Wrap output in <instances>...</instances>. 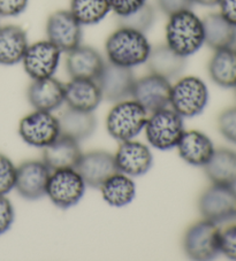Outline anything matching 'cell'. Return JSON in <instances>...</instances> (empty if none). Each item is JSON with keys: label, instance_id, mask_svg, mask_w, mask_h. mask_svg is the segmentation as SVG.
Listing matches in <instances>:
<instances>
[{"label": "cell", "instance_id": "1", "mask_svg": "<svg viewBox=\"0 0 236 261\" xmlns=\"http://www.w3.org/2000/svg\"><path fill=\"white\" fill-rule=\"evenodd\" d=\"M151 48L145 34L125 27L113 31L105 44L108 62L131 69L147 62Z\"/></svg>", "mask_w": 236, "mask_h": 261}, {"label": "cell", "instance_id": "2", "mask_svg": "<svg viewBox=\"0 0 236 261\" xmlns=\"http://www.w3.org/2000/svg\"><path fill=\"white\" fill-rule=\"evenodd\" d=\"M166 24V45L181 57L188 58L204 45L203 20L192 10H185L169 16Z\"/></svg>", "mask_w": 236, "mask_h": 261}, {"label": "cell", "instance_id": "3", "mask_svg": "<svg viewBox=\"0 0 236 261\" xmlns=\"http://www.w3.org/2000/svg\"><path fill=\"white\" fill-rule=\"evenodd\" d=\"M147 120L148 112L134 99H126L116 102L115 106H113L108 112L106 129L116 141H130L144 129Z\"/></svg>", "mask_w": 236, "mask_h": 261}, {"label": "cell", "instance_id": "4", "mask_svg": "<svg viewBox=\"0 0 236 261\" xmlns=\"http://www.w3.org/2000/svg\"><path fill=\"white\" fill-rule=\"evenodd\" d=\"M144 129L150 145L162 151L176 147L185 132L182 116L167 107L150 113Z\"/></svg>", "mask_w": 236, "mask_h": 261}, {"label": "cell", "instance_id": "5", "mask_svg": "<svg viewBox=\"0 0 236 261\" xmlns=\"http://www.w3.org/2000/svg\"><path fill=\"white\" fill-rule=\"evenodd\" d=\"M208 90L197 76H184L172 85L170 105L182 118H195L205 110Z\"/></svg>", "mask_w": 236, "mask_h": 261}, {"label": "cell", "instance_id": "6", "mask_svg": "<svg viewBox=\"0 0 236 261\" xmlns=\"http://www.w3.org/2000/svg\"><path fill=\"white\" fill-rule=\"evenodd\" d=\"M220 229L204 219L188 228L183 237V249L190 259L212 260L220 253Z\"/></svg>", "mask_w": 236, "mask_h": 261}, {"label": "cell", "instance_id": "7", "mask_svg": "<svg viewBox=\"0 0 236 261\" xmlns=\"http://www.w3.org/2000/svg\"><path fill=\"white\" fill-rule=\"evenodd\" d=\"M85 187L87 184L75 168L53 170L49 178L46 196L59 208L67 210L79 204Z\"/></svg>", "mask_w": 236, "mask_h": 261}, {"label": "cell", "instance_id": "8", "mask_svg": "<svg viewBox=\"0 0 236 261\" xmlns=\"http://www.w3.org/2000/svg\"><path fill=\"white\" fill-rule=\"evenodd\" d=\"M198 208L204 219L216 224L236 220V189L212 184L202 193Z\"/></svg>", "mask_w": 236, "mask_h": 261}, {"label": "cell", "instance_id": "9", "mask_svg": "<svg viewBox=\"0 0 236 261\" xmlns=\"http://www.w3.org/2000/svg\"><path fill=\"white\" fill-rule=\"evenodd\" d=\"M59 119L51 112L37 111L20 121L19 135L30 146L44 148L60 136Z\"/></svg>", "mask_w": 236, "mask_h": 261}, {"label": "cell", "instance_id": "10", "mask_svg": "<svg viewBox=\"0 0 236 261\" xmlns=\"http://www.w3.org/2000/svg\"><path fill=\"white\" fill-rule=\"evenodd\" d=\"M48 40L60 49L68 53L80 46L82 43V24L77 21L70 11H56L49 16L46 21Z\"/></svg>", "mask_w": 236, "mask_h": 261}, {"label": "cell", "instance_id": "11", "mask_svg": "<svg viewBox=\"0 0 236 261\" xmlns=\"http://www.w3.org/2000/svg\"><path fill=\"white\" fill-rule=\"evenodd\" d=\"M61 53L50 40H39L29 45L21 62L33 81L52 77L60 64Z\"/></svg>", "mask_w": 236, "mask_h": 261}, {"label": "cell", "instance_id": "12", "mask_svg": "<svg viewBox=\"0 0 236 261\" xmlns=\"http://www.w3.org/2000/svg\"><path fill=\"white\" fill-rule=\"evenodd\" d=\"M171 89L169 80L150 73L135 81L131 97L148 113H153L170 105Z\"/></svg>", "mask_w": 236, "mask_h": 261}, {"label": "cell", "instance_id": "13", "mask_svg": "<svg viewBox=\"0 0 236 261\" xmlns=\"http://www.w3.org/2000/svg\"><path fill=\"white\" fill-rule=\"evenodd\" d=\"M50 169L44 161H26L16 168L15 187L19 195L27 200H38L46 196Z\"/></svg>", "mask_w": 236, "mask_h": 261}, {"label": "cell", "instance_id": "14", "mask_svg": "<svg viewBox=\"0 0 236 261\" xmlns=\"http://www.w3.org/2000/svg\"><path fill=\"white\" fill-rule=\"evenodd\" d=\"M135 81L133 69L108 62L104 66L97 83L103 99L111 102H119L131 97Z\"/></svg>", "mask_w": 236, "mask_h": 261}, {"label": "cell", "instance_id": "15", "mask_svg": "<svg viewBox=\"0 0 236 261\" xmlns=\"http://www.w3.org/2000/svg\"><path fill=\"white\" fill-rule=\"evenodd\" d=\"M117 172L130 177H137L147 174L152 167L153 156L145 144L134 139L121 142L114 155Z\"/></svg>", "mask_w": 236, "mask_h": 261}, {"label": "cell", "instance_id": "16", "mask_svg": "<svg viewBox=\"0 0 236 261\" xmlns=\"http://www.w3.org/2000/svg\"><path fill=\"white\" fill-rule=\"evenodd\" d=\"M75 169L85 184L93 189H99L108 177L117 173L114 155L106 151H91L82 154Z\"/></svg>", "mask_w": 236, "mask_h": 261}, {"label": "cell", "instance_id": "17", "mask_svg": "<svg viewBox=\"0 0 236 261\" xmlns=\"http://www.w3.org/2000/svg\"><path fill=\"white\" fill-rule=\"evenodd\" d=\"M104 66L105 61L102 55L91 46L81 44L80 46L67 53L66 69L70 79L97 81Z\"/></svg>", "mask_w": 236, "mask_h": 261}, {"label": "cell", "instance_id": "18", "mask_svg": "<svg viewBox=\"0 0 236 261\" xmlns=\"http://www.w3.org/2000/svg\"><path fill=\"white\" fill-rule=\"evenodd\" d=\"M27 97L35 110L52 113L65 102V84L53 76L34 80L27 91Z\"/></svg>", "mask_w": 236, "mask_h": 261}, {"label": "cell", "instance_id": "19", "mask_svg": "<svg viewBox=\"0 0 236 261\" xmlns=\"http://www.w3.org/2000/svg\"><path fill=\"white\" fill-rule=\"evenodd\" d=\"M82 154L79 142L60 134L56 141L43 148V161L52 172L76 168Z\"/></svg>", "mask_w": 236, "mask_h": 261}, {"label": "cell", "instance_id": "20", "mask_svg": "<svg viewBox=\"0 0 236 261\" xmlns=\"http://www.w3.org/2000/svg\"><path fill=\"white\" fill-rule=\"evenodd\" d=\"M176 147L181 159L196 167H204L216 151L210 137L198 130L184 132Z\"/></svg>", "mask_w": 236, "mask_h": 261}, {"label": "cell", "instance_id": "21", "mask_svg": "<svg viewBox=\"0 0 236 261\" xmlns=\"http://www.w3.org/2000/svg\"><path fill=\"white\" fill-rule=\"evenodd\" d=\"M103 100L97 81L72 79L65 84V102L68 107L85 112H93Z\"/></svg>", "mask_w": 236, "mask_h": 261}, {"label": "cell", "instance_id": "22", "mask_svg": "<svg viewBox=\"0 0 236 261\" xmlns=\"http://www.w3.org/2000/svg\"><path fill=\"white\" fill-rule=\"evenodd\" d=\"M145 64L148 65V69L151 74L171 81L182 74L187 66V58L181 57L169 45L162 44L151 48Z\"/></svg>", "mask_w": 236, "mask_h": 261}, {"label": "cell", "instance_id": "23", "mask_svg": "<svg viewBox=\"0 0 236 261\" xmlns=\"http://www.w3.org/2000/svg\"><path fill=\"white\" fill-rule=\"evenodd\" d=\"M29 46L27 33L19 25L0 27V65L14 66L22 61Z\"/></svg>", "mask_w": 236, "mask_h": 261}, {"label": "cell", "instance_id": "24", "mask_svg": "<svg viewBox=\"0 0 236 261\" xmlns=\"http://www.w3.org/2000/svg\"><path fill=\"white\" fill-rule=\"evenodd\" d=\"M212 184L236 187V152L230 148H218L210 161L204 166Z\"/></svg>", "mask_w": 236, "mask_h": 261}, {"label": "cell", "instance_id": "25", "mask_svg": "<svg viewBox=\"0 0 236 261\" xmlns=\"http://www.w3.org/2000/svg\"><path fill=\"white\" fill-rule=\"evenodd\" d=\"M204 44L212 49L233 47L236 43V27L220 13H211L203 19Z\"/></svg>", "mask_w": 236, "mask_h": 261}, {"label": "cell", "instance_id": "26", "mask_svg": "<svg viewBox=\"0 0 236 261\" xmlns=\"http://www.w3.org/2000/svg\"><path fill=\"white\" fill-rule=\"evenodd\" d=\"M61 135L75 141H84L92 136L96 130V118L92 112H85L68 107L59 116Z\"/></svg>", "mask_w": 236, "mask_h": 261}, {"label": "cell", "instance_id": "27", "mask_svg": "<svg viewBox=\"0 0 236 261\" xmlns=\"http://www.w3.org/2000/svg\"><path fill=\"white\" fill-rule=\"evenodd\" d=\"M208 75L217 85L236 88V48L217 49L208 61Z\"/></svg>", "mask_w": 236, "mask_h": 261}, {"label": "cell", "instance_id": "28", "mask_svg": "<svg viewBox=\"0 0 236 261\" xmlns=\"http://www.w3.org/2000/svg\"><path fill=\"white\" fill-rule=\"evenodd\" d=\"M103 199L113 207H124L130 204L136 196V186L133 178L117 172L108 177L99 188Z\"/></svg>", "mask_w": 236, "mask_h": 261}, {"label": "cell", "instance_id": "29", "mask_svg": "<svg viewBox=\"0 0 236 261\" xmlns=\"http://www.w3.org/2000/svg\"><path fill=\"white\" fill-rule=\"evenodd\" d=\"M69 11L82 25H95L111 12L108 0H70Z\"/></svg>", "mask_w": 236, "mask_h": 261}, {"label": "cell", "instance_id": "30", "mask_svg": "<svg viewBox=\"0 0 236 261\" xmlns=\"http://www.w3.org/2000/svg\"><path fill=\"white\" fill-rule=\"evenodd\" d=\"M154 21H156V11L148 3L129 15L117 17L119 27L134 29L142 34H147L152 28Z\"/></svg>", "mask_w": 236, "mask_h": 261}, {"label": "cell", "instance_id": "31", "mask_svg": "<svg viewBox=\"0 0 236 261\" xmlns=\"http://www.w3.org/2000/svg\"><path fill=\"white\" fill-rule=\"evenodd\" d=\"M16 167L12 160L0 153V196H6L15 187Z\"/></svg>", "mask_w": 236, "mask_h": 261}, {"label": "cell", "instance_id": "32", "mask_svg": "<svg viewBox=\"0 0 236 261\" xmlns=\"http://www.w3.org/2000/svg\"><path fill=\"white\" fill-rule=\"evenodd\" d=\"M218 128L227 141L236 144V107L222 112L218 118Z\"/></svg>", "mask_w": 236, "mask_h": 261}, {"label": "cell", "instance_id": "33", "mask_svg": "<svg viewBox=\"0 0 236 261\" xmlns=\"http://www.w3.org/2000/svg\"><path fill=\"white\" fill-rule=\"evenodd\" d=\"M220 253L230 260H236V224L220 231Z\"/></svg>", "mask_w": 236, "mask_h": 261}, {"label": "cell", "instance_id": "34", "mask_svg": "<svg viewBox=\"0 0 236 261\" xmlns=\"http://www.w3.org/2000/svg\"><path fill=\"white\" fill-rule=\"evenodd\" d=\"M111 11L115 13L117 17L129 15L147 4V0H108Z\"/></svg>", "mask_w": 236, "mask_h": 261}, {"label": "cell", "instance_id": "35", "mask_svg": "<svg viewBox=\"0 0 236 261\" xmlns=\"http://www.w3.org/2000/svg\"><path fill=\"white\" fill-rule=\"evenodd\" d=\"M14 218L15 212L12 202L5 196H0V235L10 230Z\"/></svg>", "mask_w": 236, "mask_h": 261}, {"label": "cell", "instance_id": "36", "mask_svg": "<svg viewBox=\"0 0 236 261\" xmlns=\"http://www.w3.org/2000/svg\"><path fill=\"white\" fill-rule=\"evenodd\" d=\"M157 5L165 15L171 16L175 13L192 10L194 3L193 0H157Z\"/></svg>", "mask_w": 236, "mask_h": 261}, {"label": "cell", "instance_id": "37", "mask_svg": "<svg viewBox=\"0 0 236 261\" xmlns=\"http://www.w3.org/2000/svg\"><path fill=\"white\" fill-rule=\"evenodd\" d=\"M28 3L29 0H0V16H19L27 10Z\"/></svg>", "mask_w": 236, "mask_h": 261}, {"label": "cell", "instance_id": "38", "mask_svg": "<svg viewBox=\"0 0 236 261\" xmlns=\"http://www.w3.org/2000/svg\"><path fill=\"white\" fill-rule=\"evenodd\" d=\"M219 7L220 14L224 16L230 24L236 27V0H221Z\"/></svg>", "mask_w": 236, "mask_h": 261}, {"label": "cell", "instance_id": "39", "mask_svg": "<svg viewBox=\"0 0 236 261\" xmlns=\"http://www.w3.org/2000/svg\"><path fill=\"white\" fill-rule=\"evenodd\" d=\"M221 0H193L194 4H197V5H201L204 7H215L219 6Z\"/></svg>", "mask_w": 236, "mask_h": 261}, {"label": "cell", "instance_id": "40", "mask_svg": "<svg viewBox=\"0 0 236 261\" xmlns=\"http://www.w3.org/2000/svg\"><path fill=\"white\" fill-rule=\"evenodd\" d=\"M235 44H236V43H235Z\"/></svg>", "mask_w": 236, "mask_h": 261}]
</instances>
